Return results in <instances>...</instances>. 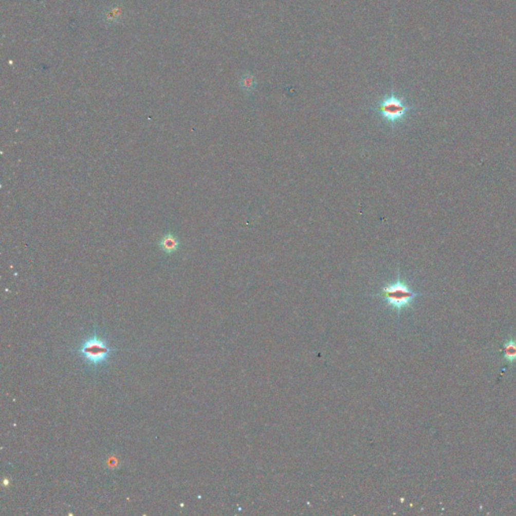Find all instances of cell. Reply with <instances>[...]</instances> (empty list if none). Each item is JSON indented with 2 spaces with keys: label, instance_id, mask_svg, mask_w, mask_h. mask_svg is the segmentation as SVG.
Instances as JSON below:
<instances>
[{
  "label": "cell",
  "instance_id": "1",
  "mask_svg": "<svg viewBox=\"0 0 516 516\" xmlns=\"http://www.w3.org/2000/svg\"><path fill=\"white\" fill-rule=\"evenodd\" d=\"M425 294L426 293H419L413 290L408 282L401 279L400 272L398 271L396 281L384 285L376 297L383 299L388 307H391L397 314H400L401 310L413 306L415 298Z\"/></svg>",
  "mask_w": 516,
  "mask_h": 516
},
{
  "label": "cell",
  "instance_id": "2",
  "mask_svg": "<svg viewBox=\"0 0 516 516\" xmlns=\"http://www.w3.org/2000/svg\"><path fill=\"white\" fill-rule=\"evenodd\" d=\"M414 109V106L407 103L403 96H399L393 91L383 96L374 107L370 108V110L377 112L392 128L402 123Z\"/></svg>",
  "mask_w": 516,
  "mask_h": 516
},
{
  "label": "cell",
  "instance_id": "3",
  "mask_svg": "<svg viewBox=\"0 0 516 516\" xmlns=\"http://www.w3.org/2000/svg\"><path fill=\"white\" fill-rule=\"evenodd\" d=\"M112 351L105 340L94 334L82 343L78 353L90 366L99 367L107 363Z\"/></svg>",
  "mask_w": 516,
  "mask_h": 516
},
{
  "label": "cell",
  "instance_id": "4",
  "mask_svg": "<svg viewBox=\"0 0 516 516\" xmlns=\"http://www.w3.org/2000/svg\"><path fill=\"white\" fill-rule=\"evenodd\" d=\"M159 248L167 254L175 253L180 246L179 239L173 233H167L159 240Z\"/></svg>",
  "mask_w": 516,
  "mask_h": 516
},
{
  "label": "cell",
  "instance_id": "5",
  "mask_svg": "<svg viewBox=\"0 0 516 516\" xmlns=\"http://www.w3.org/2000/svg\"><path fill=\"white\" fill-rule=\"evenodd\" d=\"M122 14L123 9L120 5H111L104 10L102 19L106 25L114 26L121 22Z\"/></svg>",
  "mask_w": 516,
  "mask_h": 516
},
{
  "label": "cell",
  "instance_id": "6",
  "mask_svg": "<svg viewBox=\"0 0 516 516\" xmlns=\"http://www.w3.org/2000/svg\"><path fill=\"white\" fill-rule=\"evenodd\" d=\"M239 84H240V87L247 94H250V93H252L254 91V89L256 87V80H255V77L252 74L245 73V74L242 75V77L240 78Z\"/></svg>",
  "mask_w": 516,
  "mask_h": 516
},
{
  "label": "cell",
  "instance_id": "7",
  "mask_svg": "<svg viewBox=\"0 0 516 516\" xmlns=\"http://www.w3.org/2000/svg\"><path fill=\"white\" fill-rule=\"evenodd\" d=\"M503 356L508 362L516 361V341L510 339L503 346Z\"/></svg>",
  "mask_w": 516,
  "mask_h": 516
}]
</instances>
